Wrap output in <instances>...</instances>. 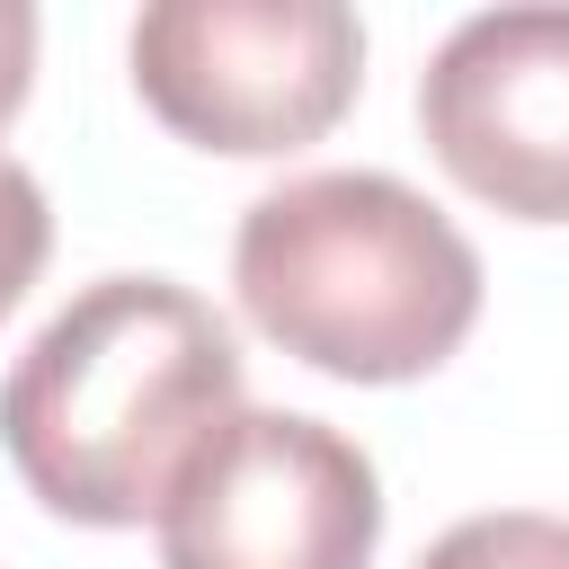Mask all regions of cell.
<instances>
[{"label":"cell","instance_id":"obj_1","mask_svg":"<svg viewBox=\"0 0 569 569\" xmlns=\"http://www.w3.org/2000/svg\"><path fill=\"white\" fill-rule=\"evenodd\" d=\"M240 409V347L204 293L98 276L9 365L0 445L62 525H142Z\"/></svg>","mask_w":569,"mask_h":569},{"label":"cell","instance_id":"obj_2","mask_svg":"<svg viewBox=\"0 0 569 569\" xmlns=\"http://www.w3.org/2000/svg\"><path fill=\"white\" fill-rule=\"evenodd\" d=\"M231 284L267 347L338 382H418L480 320V249L382 169L267 187L240 213Z\"/></svg>","mask_w":569,"mask_h":569},{"label":"cell","instance_id":"obj_3","mask_svg":"<svg viewBox=\"0 0 569 569\" xmlns=\"http://www.w3.org/2000/svg\"><path fill=\"white\" fill-rule=\"evenodd\" d=\"M124 53L142 107L231 160L320 142L365 80V27L338 0H151Z\"/></svg>","mask_w":569,"mask_h":569},{"label":"cell","instance_id":"obj_4","mask_svg":"<svg viewBox=\"0 0 569 569\" xmlns=\"http://www.w3.org/2000/svg\"><path fill=\"white\" fill-rule=\"evenodd\" d=\"M160 569H373L382 480L302 409H240L169 489Z\"/></svg>","mask_w":569,"mask_h":569},{"label":"cell","instance_id":"obj_5","mask_svg":"<svg viewBox=\"0 0 569 569\" xmlns=\"http://www.w3.org/2000/svg\"><path fill=\"white\" fill-rule=\"evenodd\" d=\"M445 178L516 222H569V9H480L418 71Z\"/></svg>","mask_w":569,"mask_h":569},{"label":"cell","instance_id":"obj_6","mask_svg":"<svg viewBox=\"0 0 569 569\" xmlns=\"http://www.w3.org/2000/svg\"><path fill=\"white\" fill-rule=\"evenodd\" d=\"M418 569H569V516H542V507L462 516L418 551Z\"/></svg>","mask_w":569,"mask_h":569},{"label":"cell","instance_id":"obj_7","mask_svg":"<svg viewBox=\"0 0 569 569\" xmlns=\"http://www.w3.org/2000/svg\"><path fill=\"white\" fill-rule=\"evenodd\" d=\"M44 249H53V213H44V187L0 151V320L18 311V293L44 276Z\"/></svg>","mask_w":569,"mask_h":569},{"label":"cell","instance_id":"obj_8","mask_svg":"<svg viewBox=\"0 0 569 569\" xmlns=\"http://www.w3.org/2000/svg\"><path fill=\"white\" fill-rule=\"evenodd\" d=\"M27 80H36V9L0 0V124L27 107Z\"/></svg>","mask_w":569,"mask_h":569}]
</instances>
